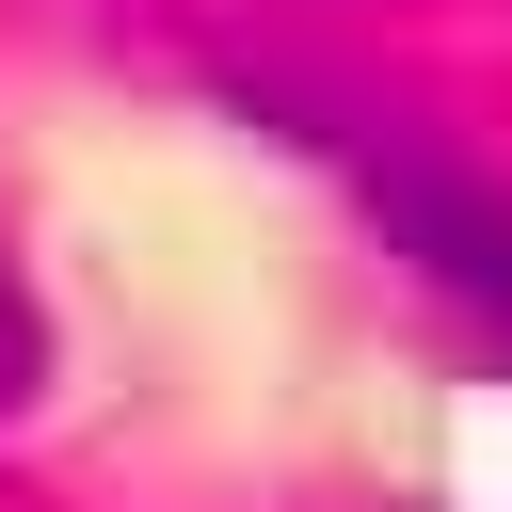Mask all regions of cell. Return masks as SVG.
I'll return each instance as SVG.
<instances>
[{
    "instance_id": "cell-1",
    "label": "cell",
    "mask_w": 512,
    "mask_h": 512,
    "mask_svg": "<svg viewBox=\"0 0 512 512\" xmlns=\"http://www.w3.org/2000/svg\"><path fill=\"white\" fill-rule=\"evenodd\" d=\"M320 144H336V160H352V192L384 208V240H400L464 320H496V336H512V192H480V176H464V160H432V144H352V112H336Z\"/></svg>"
},
{
    "instance_id": "cell-2",
    "label": "cell",
    "mask_w": 512,
    "mask_h": 512,
    "mask_svg": "<svg viewBox=\"0 0 512 512\" xmlns=\"http://www.w3.org/2000/svg\"><path fill=\"white\" fill-rule=\"evenodd\" d=\"M48 400V288H32V256H16V224H0V432Z\"/></svg>"
}]
</instances>
